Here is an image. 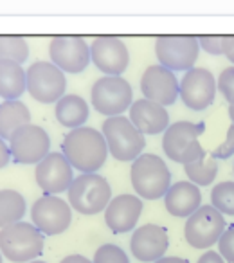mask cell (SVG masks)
<instances>
[{
    "mask_svg": "<svg viewBox=\"0 0 234 263\" xmlns=\"http://www.w3.org/2000/svg\"><path fill=\"white\" fill-rule=\"evenodd\" d=\"M197 263H225V259L220 256V252L216 251H205L204 254L198 258Z\"/></svg>",
    "mask_w": 234,
    "mask_h": 263,
    "instance_id": "35",
    "label": "cell"
},
{
    "mask_svg": "<svg viewBox=\"0 0 234 263\" xmlns=\"http://www.w3.org/2000/svg\"><path fill=\"white\" fill-rule=\"evenodd\" d=\"M128 117L144 136H159L168 130L169 123V114L166 106L159 105L155 101L143 98L135 99L132 106L128 108Z\"/></svg>",
    "mask_w": 234,
    "mask_h": 263,
    "instance_id": "20",
    "label": "cell"
},
{
    "mask_svg": "<svg viewBox=\"0 0 234 263\" xmlns=\"http://www.w3.org/2000/svg\"><path fill=\"white\" fill-rule=\"evenodd\" d=\"M184 172L187 175V180L197 184L198 187L209 186V184L215 182L216 175H218V161L205 154L194 162H189V164L184 166Z\"/></svg>",
    "mask_w": 234,
    "mask_h": 263,
    "instance_id": "26",
    "label": "cell"
},
{
    "mask_svg": "<svg viewBox=\"0 0 234 263\" xmlns=\"http://www.w3.org/2000/svg\"><path fill=\"white\" fill-rule=\"evenodd\" d=\"M54 116L62 126L65 128H80L85 126L88 116H90V105L77 94H65L54 106Z\"/></svg>",
    "mask_w": 234,
    "mask_h": 263,
    "instance_id": "22",
    "label": "cell"
},
{
    "mask_svg": "<svg viewBox=\"0 0 234 263\" xmlns=\"http://www.w3.org/2000/svg\"><path fill=\"white\" fill-rule=\"evenodd\" d=\"M168 247V231L157 223H144L137 227L130 238V251L133 258L143 263H155L157 259L164 258Z\"/></svg>",
    "mask_w": 234,
    "mask_h": 263,
    "instance_id": "17",
    "label": "cell"
},
{
    "mask_svg": "<svg viewBox=\"0 0 234 263\" xmlns=\"http://www.w3.org/2000/svg\"><path fill=\"white\" fill-rule=\"evenodd\" d=\"M4 261V256H2V252H0V263Z\"/></svg>",
    "mask_w": 234,
    "mask_h": 263,
    "instance_id": "41",
    "label": "cell"
},
{
    "mask_svg": "<svg viewBox=\"0 0 234 263\" xmlns=\"http://www.w3.org/2000/svg\"><path fill=\"white\" fill-rule=\"evenodd\" d=\"M36 184L45 195H60L69 191L74 177V168L62 152H51L34 170Z\"/></svg>",
    "mask_w": 234,
    "mask_h": 263,
    "instance_id": "15",
    "label": "cell"
},
{
    "mask_svg": "<svg viewBox=\"0 0 234 263\" xmlns=\"http://www.w3.org/2000/svg\"><path fill=\"white\" fill-rule=\"evenodd\" d=\"M205 132V123H191V121H177L169 124L162 137V150L173 162L186 166L205 155L198 137Z\"/></svg>",
    "mask_w": 234,
    "mask_h": 263,
    "instance_id": "5",
    "label": "cell"
},
{
    "mask_svg": "<svg viewBox=\"0 0 234 263\" xmlns=\"http://www.w3.org/2000/svg\"><path fill=\"white\" fill-rule=\"evenodd\" d=\"M26 198L16 190H0V229L22 222L26 215Z\"/></svg>",
    "mask_w": 234,
    "mask_h": 263,
    "instance_id": "25",
    "label": "cell"
},
{
    "mask_svg": "<svg viewBox=\"0 0 234 263\" xmlns=\"http://www.w3.org/2000/svg\"><path fill=\"white\" fill-rule=\"evenodd\" d=\"M31 220L45 236H56L69 229L72 222V208L58 195H44L34 200Z\"/></svg>",
    "mask_w": 234,
    "mask_h": 263,
    "instance_id": "12",
    "label": "cell"
},
{
    "mask_svg": "<svg viewBox=\"0 0 234 263\" xmlns=\"http://www.w3.org/2000/svg\"><path fill=\"white\" fill-rule=\"evenodd\" d=\"M51 62L60 70L69 74H80L88 67L90 45L81 36H54L49 44Z\"/></svg>",
    "mask_w": 234,
    "mask_h": 263,
    "instance_id": "14",
    "label": "cell"
},
{
    "mask_svg": "<svg viewBox=\"0 0 234 263\" xmlns=\"http://www.w3.org/2000/svg\"><path fill=\"white\" fill-rule=\"evenodd\" d=\"M27 90V76L22 65L16 62H0V98L18 99Z\"/></svg>",
    "mask_w": 234,
    "mask_h": 263,
    "instance_id": "24",
    "label": "cell"
},
{
    "mask_svg": "<svg viewBox=\"0 0 234 263\" xmlns=\"http://www.w3.org/2000/svg\"><path fill=\"white\" fill-rule=\"evenodd\" d=\"M90 101L95 112L105 117L123 116L133 103L132 85L123 76H103L92 85Z\"/></svg>",
    "mask_w": 234,
    "mask_h": 263,
    "instance_id": "7",
    "label": "cell"
},
{
    "mask_svg": "<svg viewBox=\"0 0 234 263\" xmlns=\"http://www.w3.org/2000/svg\"><path fill=\"white\" fill-rule=\"evenodd\" d=\"M130 180L135 195L144 200L164 198L171 187V172L164 159L155 154H141L130 168Z\"/></svg>",
    "mask_w": 234,
    "mask_h": 263,
    "instance_id": "2",
    "label": "cell"
},
{
    "mask_svg": "<svg viewBox=\"0 0 234 263\" xmlns=\"http://www.w3.org/2000/svg\"><path fill=\"white\" fill-rule=\"evenodd\" d=\"M232 173H234V166H232Z\"/></svg>",
    "mask_w": 234,
    "mask_h": 263,
    "instance_id": "42",
    "label": "cell"
},
{
    "mask_svg": "<svg viewBox=\"0 0 234 263\" xmlns=\"http://www.w3.org/2000/svg\"><path fill=\"white\" fill-rule=\"evenodd\" d=\"M200 54L198 36H159L155 40V56L159 65L173 70L187 72L193 69Z\"/></svg>",
    "mask_w": 234,
    "mask_h": 263,
    "instance_id": "10",
    "label": "cell"
},
{
    "mask_svg": "<svg viewBox=\"0 0 234 263\" xmlns=\"http://www.w3.org/2000/svg\"><path fill=\"white\" fill-rule=\"evenodd\" d=\"M94 263H130L128 254L115 243H105L95 251Z\"/></svg>",
    "mask_w": 234,
    "mask_h": 263,
    "instance_id": "29",
    "label": "cell"
},
{
    "mask_svg": "<svg viewBox=\"0 0 234 263\" xmlns=\"http://www.w3.org/2000/svg\"><path fill=\"white\" fill-rule=\"evenodd\" d=\"M223 42H225V36H212V34L198 36L200 49H204L211 56H223Z\"/></svg>",
    "mask_w": 234,
    "mask_h": 263,
    "instance_id": "32",
    "label": "cell"
},
{
    "mask_svg": "<svg viewBox=\"0 0 234 263\" xmlns=\"http://www.w3.org/2000/svg\"><path fill=\"white\" fill-rule=\"evenodd\" d=\"M223 56L234 65V34L225 36V42H223Z\"/></svg>",
    "mask_w": 234,
    "mask_h": 263,
    "instance_id": "36",
    "label": "cell"
},
{
    "mask_svg": "<svg viewBox=\"0 0 234 263\" xmlns=\"http://www.w3.org/2000/svg\"><path fill=\"white\" fill-rule=\"evenodd\" d=\"M155 263H189V261L184 258H179V256H164V258L157 259Z\"/></svg>",
    "mask_w": 234,
    "mask_h": 263,
    "instance_id": "38",
    "label": "cell"
},
{
    "mask_svg": "<svg viewBox=\"0 0 234 263\" xmlns=\"http://www.w3.org/2000/svg\"><path fill=\"white\" fill-rule=\"evenodd\" d=\"M29 58V45L24 36H0V62H16L22 65Z\"/></svg>",
    "mask_w": 234,
    "mask_h": 263,
    "instance_id": "27",
    "label": "cell"
},
{
    "mask_svg": "<svg viewBox=\"0 0 234 263\" xmlns=\"http://www.w3.org/2000/svg\"><path fill=\"white\" fill-rule=\"evenodd\" d=\"M179 80L175 72L162 65H150L141 78V92L146 99L169 106L179 99Z\"/></svg>",
    "mask_w": 234,
    "mask_h": 263,
    "instance_id": "18",
    "label": "cell"
},
{
    "mask_svg": "<svg viewBox=\"0 0 234 263\" xmlns=\"http://www.w3.org/2000/svg\"><path fill=\"white\" fill-rule=\"evenodd\" d=\"M31 123V112L20 99H8L0 103V137L9 141L18 128Z\"/></svg>",
    "mask_w": 234,
    "mask_h": 263,
    "instance_id": "23",
    "label": "cell"
},
{
    "mask_svg": "<svg viewBox=\"0 0 234 263\" xmlns=\"http://www.w3.org/2000/svg\"><path fill=\"white\" fill-rule=\"evenodd\" d=\"M218 252L225 263H234V223L229 226L218 240Z\"/></svg>",
    "mask_w": 234,
    "mask_h": 263,
    "instance_id": "31",
    "label": "cell"
},
{
    "mask_svg": "<svg viewBox=\"0 0 234 263\" xmlns=\"http://www.w3.org/2000/svg\"><path fill=\"white\" fill-rule=\"evenodd\" d=\"M45 234L34 223L16 222L0 229V252L13 263L34 261L44 252Z\"/></svg>",
    "mask_w": 234,
    "mask_h": 263,
    "instance_id": "4",
    "label": "cell"
},
{
    "mask_svg": "<svg viewBox=\"0 0 234 263\" xmlns=\"http://www.w3.org/2000/svg\"><path fill=\"white\" fill-rule=\"evenodd\" d=\"M26 76H27V92L38 103H44V105L54 103L56 105L65 96V88H67L65 72L60 70L52 62H45V60L34 62L26 70Z\"/></svg>",
    "mask_w": 234,
    "mask_h": 263,
    "instance_id": "8",
    "label": "cell"
},
{
    "mask_svg": "<svg viewBox=\"0 0 234 263\" xmlns=\"http://www.w3.org/2000/svg\"><path fill=\"white\" fill-rule=\"evenodd\" d=\"M62 154L74 170L81 173H95L108 159V146L103 134L95 128H74L63 137Z\"/></svg>",
    "mask_w": 234,
    "mask_h": 263,
    "instance_id": "1",
    "label": "cell"
},
{
    "mask_svg": "<svg viewBox=\"0 0 234 263\" xmlns=\"http://www.w3.org/2000/svg\"><path fill=\"white\" fill-rule=\"evenodd\" d=\"M164 205L171 216L187 218L202 205L200 187L189 180H179L164 195Z\"/></svg>",
    "mask_w": 234,
    "mask_h": 263,
    "instance_id": "21",
    "label": "cell"
},
{
    "mask_svg": "<svg viewBox=\"0 0 234 263\" xmlns=\"http://www.w3.org/2000/svg\"><path fill=\"white\" fill-rule=\"evenodd\" d=\"M101 134L108 146V154L115 161L133 162L146 146L144 134L130 121V117H106L101 126Z\"/></svg>",
    "mask_w": 234,
    "mask_h": 263,
    "instance_id": "3",
    "label": "cell"
},
{
    "mask_svg": "<svg viewBox=\"0 0 234 263\" xmlns=\"http://www.w3.org/2000/svg\"><path fill=\"white\" fill-rule=\"evenodd\" d=\"M69 204L80 215H98L105 211L112 200V187L99 173H81L72 180L69 191Z\"/></svg>",
    "mask_w": 234,
    "mask_h": 263,
    "instance_id": "6",
    "label": "cell"
},
{
    "mask_svg": "<svg viewBox=\"0 0 234 263\" xmlns=\"http://www.w3.org/2000/svg\"><path fill=\"white\" fill-rule=\"evenodd\" d=\"M211 205L222 215L234 216V180H225L212 187Z\"/></svg>",
    "mask_w": 234,
    "mask_h": 263,
    "instance_id": "28",
    "label": "cell"
},
{
    "mask_svg": "<svg viewBox=\"0 0 234 263\" xmlns=\"http://www.w3.org/2000/svg\"><path fill=\"white\" fill-rule=\"evenodd\" d=\"M90 60L105 76H121L130 63L126 44L117 36H98L90 44Z\"/></svg>",
    "mask_w": 234,
    "mask_h": 263,
    "instance_id": "16",
    "label": "cell"
},
{
    "mask_svg": "<svg viewBox=\"0 0 234 263\" xmlns=\"http://www.w3.org/2000/svg\"><path fill=\"white\" fill-rule=\"evenodd\" d=\"M60 263H94V261L81 254H70V256H65Z\"/></svg>",
    "mask_w": 234,
    "mask_h": 263,
    "instance_id": "37",
    "label": "cell"
},
{
    "mask_svg": "<svg viewBox=\"0 0 234 263\" xmlns=\"http://www.w3.org/2000/svg\"><path fill=\"white\" fill-rule=\"evenodd\" d=\"M232 155H234V124H230V126L227 128L225 141L212 150L211 157H215L216 161H218V159H223V161H225V159L232 157Z\"/></svg>",
    "mask_w": 234,
    "mask_h": 263,
    "instance_id": "33",
    "label": "cell"
},
{
    "mask_svg": "<svg viewBox=\"0 0 234 263\" xmlns=\"http://www.w3.org/2000/svg\"><path fill=\"white\" fill-rule=\"evenodd\" d=\"M216 88L229 105H234V65L227 67L220 72L216 80Z\"/></svg>",
    "mask_w": 234,
    "mask_h": 263,
    "instance_id": "30",
    "label": "cell"
},
{
    "mask_svg": "<svg viewBox=\"0 0 234 263\" xmlns=\"http://www.w3.org/2000/svg\"><path fill=\"white\" fill-rule=\"evenodd\" d=\"M229 117H230V121H232V124H234V105H229Z\"/></svg>",
    "mask_w": 234,
    "mask_h": 263,
    "instance_id": "39",
    "label": "cell"
},
{
    "mask_svg": "<svg viewBox=\"0 0 234 263\" xmlns=\"http://www.w3.org/2000/svg\"><path fill=\"white\" fill-rule=\"evenodd\" d=\"M225 229V218L218 209H215L212 205H200L193 215L186 218L184 236L193 249L205 251L218 243Z\"/></svg>",
    "mask_w": 234,
    "mask_h": 263,
    "instance_id": "9",
    "label": "cell"
},
{
    "mask_svg": "<svg viewBox=\"0 0 234 263\" xmlns=\"http://www.w3.org/2000/svg\"><path fill=\"white\" fill-rule=\"evenodd\" d=\"M143 213V200L137 195L123 193L110 200L105 209V223L113 234H125L135 231Z\"/></svg>",
    "mask_w": 234,
    "mask_h": 263,
    "instance_id": "19",
    "label": "cell"
},
{
    "mask_svg": "<svg viewBox=\"0 0 234 263\" xmlns=\"http://www.w3.org/2000/svg\"><path fill=\"white\" fill-rule=\"evenodd\" d=\"M11 157L18 164H38L51 154V137L38 124L18 128L8 141Z\"/></svg>",
    "mask_w": 234,
    "mask_h": 263,
    "instance_id": "11",
    "label": "cell"
},
{
    "mask_svg": "<svg viewBox=\"0 0 234 263\" xmlns=\"http://www.w3.org/2000/svg\"><path fill=\"white\" fill-rule=\"evenodd\" d=\"M216 78L212 76L211 70L204 67H193L189 69L179 85V98L187 108L194 112L209 108L215 103L216 98Z\"/></svg>",
    "mask_w": 234,
    "mask_h": 263,
    "instance_id": "13",
    "label": "cell"
},
{
    "mask_svg": "<svg viewBox=\"0 0 234 263\" xmlns=\"http://www.w3.org/2000/svg\"><path fill=\"white\" fill-rule=\"evenodd\" d=\"M29 263H47V261H42V259H34V261H29Z\"/></svg>",
    "mask_w": 234,
    "mask_h": 263,
    "instance_id": "40",
    "label": "cell"
},
{
    "mask_svg": "<svg viewBox=\"0 0 234 263\" xmlns=\"http://www.w3.org/2000/svg\"><path fill=\"white\" fill-rule=\"evenodd\" d=\"M11 159L13 157H11V150H9V144L0 137V170L6 168L11 162Z\"/></svg>",
    "mask_w": 234,
    "mask_h": 263,
    "instance_id": "34",
    "label": "cell"
}]
</instances>
